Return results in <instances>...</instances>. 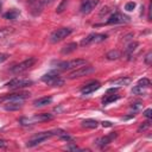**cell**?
Returning a JSON list of instances; mask_svg holds the SVG:
<instances>
[{
	"label": "cell",
	"instance_id": "6da1fadb",
	"mask_svg": "<svg viewBox=\"0 0 152 152\" xmlns=\"http://www.w3.org/2000/svg\"><path fill=\"white\" fill-rule=\"evenodd\" d=\"M53 119V115L50 113H42V114H36L31 118H20L19 124L21 126H30L37 122H44V121H50Z\"/></svg>",
	"mask_w": 152,
	"mask_h": 152
},
{
	"label": "cell",
	"instance_id": "7a4b0ae2",
	"mask_svg": "<svg viewBox=\"0 0 152 152\" xmlns=\"http://www.w3.org/2000/svg\"><path fill=\"white\" fill-rule=\"evenodd\" d=\"M87 61L82 59V58H77V59H71V61H61L57 62L56 66L59 70H70V69H76L80 68L82 65H86Z\"/></svg>",
	"mask_w": 152,
	"mask_h": 152
},
{
	"label": "cell",
	"instance_id": "3957f363",
	"mask_svg": "<svg viewBox=\"0 0 152 152\" xmlns=\"http://www.w3.org/2000/svg\"><path fill=\"white\" fill-rule=\"evenodd\" d=\"M42 81H43L45 84L50 86V87H62V86L64 84V82H65L62 77H59L58 74H56V72H53V71L43 75V76H42Z\"/></svg>",
	"mask_w": 152,
	"mask_h": 152
},
{
	"label": "cell",
	"instance_id": "277c9868",
	"mask_svg": "<svg viewBox=\"0 0 152 152\" xmlns=\"http://www.w3.org/2000/svg\"><path fill=\"white\" fill-rule=\"evenodd\" d=\"M36 62H37V59H36L34 57H30V58H27V59H25V61L18 63V64L13 65V66L11 68V72H13V74H20V72H24V71L28 70L31 66H33Z\"/></svg>",
	"mask_w": 152,
	"mask_h": 152
},
{
	"label": "cell",
	"instance_id": "5b68a950",
	"mask_svg": "<svg viewBox=\"0 0 152 152\" xmlns=\"http://www.w3.org/2000/svg\"><path fill=\"white\" fill-rule=\"evenodd\" d=\"M72 33V28L70 27H61L57 28L56 31H53L50 34V42L51 43H58L61 40H63L64 38H66L68 36H70Z\"/></svg>",
	"mask_w": 152,
	"mask_h": 152
},
{
	"label": "cell",
	"instance_id": "8992f818",
	"mask_svg": "<svg viewBox=\"0 0 152 152\" xmlns=\"http://www.w3.org/2000/svg\"><path fill=\"white\" fill-rule=\"evenodd\" d=\"M52 131H49V132H40L38 134H36L34 137H32L27 142H26V146L27 147H34L42 142H44L45 140H48L50 137H52Z\"/></svg>",
	"mask_w": 152,
	"mask_h": 152
},
{
	"label": "cell",
	"instance_id": "52a82bcc",
	"mask_svg": "<svg viewBox=\"0 0 152 152\" xmlns=\"http://www.w3.org/2000/svg\"><path fill=\"white\" fill-rule=\"evenodd\" d=\"M95 71V68L94 66H90V65H82L80 68H76L74 69V71H71L69 74V78L70 80H74V78H78V77H83V76H87L89 74H93Z\"/></svg>",
	"mask_w": 152,
	"mask_h": 152
},
{
	"label": "cell",
	"instance_id": "ba28073f",
	"mask_svg": "<svg viewBox=\"0 0 152 152\" xmlns=\"http://www.w3.org/2000/svg\"><path fill=\"white\" fill-rule=\"evenodd\" d=\"M33 84V81L31 80H27V78H19V77H15L13 80H11L10 82L6 83V87L10 88V89H21V88H25V87H30Z\"/></svg>",
	"mask_w": 152,
	"mask_h": 152
},
{
	"label": "cell",
	"instance_id": "9c48e42d",
	"mask_svg": "<svg viewBox=\"0 0 152 152\" xmlns=\"http://www.w3.org/2000/svg\"><path fill=\"white\" fill-rule=\"evenodd\" d=\"M107 38H108V36L104 34V33H90L84 39H82L81 45L86 46V45H89V44H97V43H101V42L106 40Z\"/></svg>",
	"mask_w": 152,
	"mask_h": 152
},
{
	"label": "cell",
	"instance_id": "30bf717a",
	"mask_svg": "<svg viewBox=\"0 0 152 152\" xmlns=\"http://www.w3.org/2000/svg\"><path fill=\"white\" fill-rule=\"evenodd\" d=\"M131 18L122 14V13H119V12H115L113 14H110V17L108 18L107 23L108 25H115V24H124V23H129Z\"/></svg>",
	"mask_w": 152,
	"mask_h": 152
},
{
	"label": "cell",
	"instance_id": "8fae6325",
	"mask_svg": "<svg viewBox=\"0 0 152 152\" xmlns=\"http://www.w3.org/2000/svg\"><path fill=\"white\" fill-rule=\"evenodd\" d=\"M116 137H118V133H116V132H112V133H109V134H107V135H104V137L97 138V139L94 141V144H95L97 147L103 148V147H106L107 145H109Z\"/></svg>",
	"mask_w": 152,
	"mask_h": 152
},
{
	"label": "cell",
	"instance_id": "7c38bea8",
	"mask_svg": "<svg viewBox=\"0 0 152 152\" xmlns=\"http://www.w3.org/2000/svg\"><path fill=\"white\" fill-rule=\"evenodd\" d=\"M30 96V93H14V94H10V95H6L4 97L0 99V102L2 101H17V102H23L26 97Z\"/></svg>",
	"mask_w": 152,
	"mask_h": 152
},
{
	"label": "cell",
	"instance_id": "4fadbf2b",
	"mask_svg": "<svg viewBox=\"0 0 152 152\" xmlns=\"http://www.w3.org/2000/svg\"><path fill=\"white\" fill-rule=\"evenodd\" d=\"M99 4V0H83L81 5V13L88 14L90 13Z\"/></svg>",
	"mask_w": 152,
	"mask_h": 152
},
{
	"label": "cell",
	"instance_id": "5bb4252c",
	"mask_svg": "<svg viewBox=\"0 0 152 152\" xmlns=\"http://www.w3.org/2000/svg\"><path fill=\"white\" fill-rule=\"evenodd\" d=\"M100 87H101V83H100V82H97V81H91V82H89L88 84H86V86L81 89V93H82V95H89V94L94 93L95 90L100 89Z\"/></svg>",
	"mask_w": 152,
	"mask_h": 152
},
{
	"label": "cell",
	"instance_id": "9a60e30c",
	"mask_svg": "<svg viewBox=\"0 0 152 152\" xmlns=\"http://www.w3.org/2000/svg\"><path fill=\"white\" fill-rule=\"evenodd\" d=\"M52 102V97L51 96H45V97H39L37 100L33 101V106L34 107H44L46 104H50Z\"/></svg>",
	"mask_w": 152,
	"mask_h": 152
},
{
	"label": "cell",
	"instance_id": "2e32d148",
	"mask_svg": "<svg viewBox=\"0 0 152 152\" xmlns=\"http://www.w3.org/2000/svg\"><path fill=\"white\" fill-rule=\"evenodd\" d=\"M77 46H78L77 43H69V44H66L65 46L62 48L61 52H62V55H69V53L74 52V51L77 49Z\"/></svg>",
	"mask_w": 152,
	"mask_h": 152
},
{
	"label": "cell",
	"instance_id": "e0dca14e",
	"mask_svg": "<svg viewBox=\"0 0 152 152\" xmlns=\"http://www.w3.org/2000/svg\"><path fill=\"white\" fill-rule=\"evenodd\" d=\"M23 107V102H17V101H10L7 102V104H5V109L6 110H19Z\"/></svg>",
	"mask_w": 152,
	"mask_h": 152
},
{
	"label": "cell",
	"instance_id": "ac0fdd59",
	"mask_svg": "<svg viewBox=\"0 0 152 152\" xmlns=\"http://www.w3.org/2000/svg\"><path fill=\"white\" fill-rule=\"evenodd\" d=\"M113 86H116V87H121V86H127L128 83H131V78L129 77H119L116 80H113L110 82Z\"/></svg>",
	"mask_w": 152,
	"mask_h": 152
},
{
	"label": "cell",
	"instance_id": "d6986e66",
	"mask_svg": "<svg viewBox=\"0 0 152 152\" xmlns=\"http://www.w3.org/2000/svg\"><path fill=\"white\" fill-rule=\"evenodd\" d=\"M81 124H82L83 127H86V128H90V129L96 128V127L99 126V122H97L96 120H94V119H86V120H83Z\"/></svg>",
	"mask_w": 152,
	"mask_h": 152
},
{
	"label": "cell",
	"instance_id": "ffe728a7",
	"mask_svg": "<svg viewBox=\"0 0 152 152\" xmlns=\"http://www.w3.org/2000/svg\"><path fill=\"white\" fill-rule=\"evenodd\" d=\"M19 14H20V12L18 10H10L8 12H6L4 14V18L7 20H15L19 17Z\"/></svg>",
	"mask_w": 152,
	"mask_h": 152
},
{
	"label": "cell",
	"instance_id": "44dd1931",
	"mask_svg": "<svg viewBox=\"0 0 152 152\" xmlns=\"http://www.w3.org/2000/svg\"><path fill=\"white\" fill-rule=\"evenodd\" d=\"M120 99V95H118V94H113V95H106L103 99H102V103L103 104H109V103H113V102H115V101H118Z\"/></svg>",
	"mask_w": 152,
	"mask_h": 152
},
{
	"label": "cell",
	"instance_id": "7402d4cb",
	"mask_svg": "<svg viewBox=\"0 0 152 152\" xmlns=\"http://www.w3.org/2000/svg\"><path fill=\"white\" fill-rule=\"evenodd\" d=\"M120 57H121V52L119 50H110L109 52L106 53V58L109 61H115V59H119Z\"/></svg>",
	"mask_w": 152,
	"mask_h": 152
},
{
	"label": "cell",
	"instance_id": "603a6c76",
	"mask_svg": "<svg viewBox=\"0 0 152 152\" xmlns=\"http://www.w3.org/2000/svg\"><path fill=\"white\" fill-rule=\"evenodd\" d=\"M138 45H139V44H138L137 42H132L131 44H128V46H127V48H126V50H125V55H126V56H128V57H129V56H132L133 51L138 48Z\"/></svg>",
	"mask_w": 152,
	"mask_h": 152
},
{
	"label": "cell",
	"instance_id": "cb8c5ba5",
	"mask_svg": "<svg viewBox=\"0 0 152 152\" xmlns=\"http://www.w3.org/2000/svg\"><path fill=\"white\" fill-rule=\"evenodd\" d=\"M13 31H14L13 27H4V28H0V39L10 36L11 33H13Z\"/></svg>",
	"mask_w": 152,
	"mask_h": 152
},
{
	"label": "cell",
	"instance_id": "d4e9b609",
	"mask_svg": "<svg viewBox=\"0 0 152 152\" xmlns=\"http://www.w3.org/2000/svg\"><path fill=\"white\" fill-rule=\"evenodd\" d=\"M132 93L135 94V95H145L146 94V89L144 87H140V86H135L133 89H132Z\"/></svg>",
	"mask_w": 152,
	"mask_h": 152
},
{
	"label": "cell",
	"instance_id": "484cf974",
	"mask_svg": "<svg viewBox=\"0 0 152 152\" xmlns=\"http://www.w3.org/2000/svg\"><path fill=\"white\" fill-rule=\"evenodd\" d=\"M151 127V119H147L145 122H142L139 127H138V132H144L146 129H148Z\"/></svg>",
	"mask_w": 152,
	"mask_h": 152
},
{
	"label": "cell",
	"instance_id": "4316f807",
	"mask_svg": "<svg viewBox=\"0 0 152 152\" xmlns=\"http://www.w3.org/2000/svg\"><path fill=\"white\" fill-rule=\"evenodd\" d=\"M138 86L144 87V88H148V87L151 86V81H150L148 78H146V77H142V78H140V80L138 81Z\"/></svg>",
	"mask_w": 152,
	"mask_h": 152
},
{
	"label": "cell",
	"instance_id": "83f0119b",
	"mask_svg": "<svg viewBox=\"0 0 152 152\" xmlns=\"http://www.w3.org/2000/svg\"><path fill=\"white\" fill-rule=\"evenodd\" d=\"M66 5H68V0H62V2L59 4V6L57 7V10H56V12L57 13H62L64 10H65V7H66Z\"/></svg>",
	"mask_w": 152,
	"mask_h": 152
},
{
	"label": "cell",
	"instance_id": "f1b7e54d",
	"mask_svg": "<svg viewBox=\"0 0 152 152\" xmlns=\"http://www.w3.org/2000/svg\"><path fill=\"white\" fill-rule=\"evenodd\" d=\"M134 8H135V2H134V1H129V2H127V4L125 5V10H126L127 12H132Z\"/></svg>",
	"mask_w": 152,
	"mask_h": 152
},
{
	"label": "cell",
	"instance_id": "f546056e",
	"mask_svg": "<svg viewBox=\"0 0 152 152\" xmlns=\"http://www.w3.org/2000/svg\"><path fill=\"white\" fill-rule=\"evenodd\" d=\"M144 62H145L146 65H151V63H152V52H151V51H148V52L146 53V56H145V58H144Z\"/></svg>",
	"mask_w": 152,
	"mask_h": 152
},
{
	"label": "cell",
	"instance_id": "4dcf8cb0",
	"mask_svg": "<svg viewBox=\"0 0 152 152\" xmlns=\"http://www.w3.org/2000/svg\"><path fill=\"white\" fill-rule=\"evenodd\" d=\"M65 148H66V150H69V151H80V150H81V148H78V147H77L72 141H70V145H68Z\"/></svg>",
	"mask_w": 152,
	"mask_h": 152
},
{
	"label": "cell",
	"instance_id": "1f68e13d",
	"mask_svg": "<svg viewBox=\"0 0 152 152\" xmlns=\"http://www.w3.org/2000/svg\"><path fill=\"white\" fill-rule=\"evenodd\" d=\"M141 107H142V103H141V102H135V103H132V106H131V108H132L134 112L139 110Z\"/></svg>",
	"mask_w": 152,
	"mask_h": 152
},
{
	"label": "cell",
	"instance_id": "d6a6232c",
	"mask_svg": "<svg viewBox=\"0 0 152 152\" xmlns=\"http://www.w3.org/2000/svg\"><path fill=\"white\" fill-rule=\"evenodd\" d=\"M110 12V8L108 7V6H106V7H103L102 10H101V12H100V17H103L104 14H107V13H109Z\"/></svg>",
	"mask_w": 152,
	"mask_h": 152
},
{
	"label": "cell",
	"instance_id": "836d02e7",
	"mask_svg": "<svg viewBox=\"0 0 152 152\" xmlns=\"http://www.w3.org/2000/svg\"><path fill=\"white\" fill-rule=\"evenodd\" d=\"M144 115H145V118H147V119H151L152 118V109L151 108H147L144 113H142Z\"/></svg>",
	"mask_w": 152,
	"mask_h": 152
},
{
	"label": "cell",
	"instance_id": "e575fe53",
	"mask_svg": "<svg viewBox=\"0 0 152 152\" xmlns=\"http://www.w3.org/2000/svg\"><path fill=\"white\" fill-rule=\"evenodd\" d=\"M8 57H10V56H8V53H0V64H1V63H4Z\"/></svg>",
	"mask_w": 152,
	"mask_h": 152
},
{
	"label": "cell",
	"instance_id": "d590c367",
	"mask_svg": "<svg viewBox=\"0 0 152 152\" xmlns=\"http://www.w3.org/2000/svg\"><path fill=\"white\" fill-rule=\"evenodd\" d=\"M7 146V141L4 140V139H0V148H4Z\"/></svg>",
	"mask_w": 152,
	"mask_h": 152
},
{
	"label": "cell",
	"instance_id": "8d00e7d4",
	"mask_svg": "<svg viewBox=\"0 0 152 152\" xmlns=\"http://www.w3.org/2000/svg\"><path fill=\"white\" fill-rule=\"evenodd\" d=\"M101 125H102L103 127H110V126H112V122H110V121H102Z\"/></svg>",
	"mask_w": 152,
	"mask_h": 152
},
{
	"label": "cell",
	"instance_id": "74e56055",
	"mask_svg": "<svg viewBox=\"0 0 152 152\" xmlns=\"http://www.w3.org/2000/svg\"><path fill=\"white\" fill-rule=\"evenodd\" d=\"M131 37H133V34H132V33H129V34L125 36V37H124V40H125V42H127V40H129V39H131Z\"/></svg>",
	"mask_w": 152,
	"mask_h": 152
},
{
	"label": "cell",
	"instance_id": "f35d334b",
	"mask_svg": "<svg viewBox=\"0 0 152 152\" xmlns=\"http://www.w3.org/2000/svg\"><path fill=\"white\" fill-rule=\"evenodd\" d=\"M37 1H38V0H28V4H30V5H34Z\"/></svg>",
	"mask_w": 152,
	"mask_h": 152
},
{
	"label": "cell",
	"instance_id": "ab89813d",
	"mask_svg": "<svg viewBox=\"0 0 152 152\" xmlns=\"http://www.w3.org/2000/svg\"><path fill=\"white\" fill-rule=\"evenodd\" d=\"M1 8H2V2H1V0H0V12H1Z\"/></svg>",
	"mask_w": 152,
	"mask_h": 152
},
{
	"label": "cell",
	"instance_id": "60d3db41",
	"mask_svg": "<svg viewBox=\"0 0 152 152\" xmlns=\"http://www.w3.org/2000/svg\"><path fill=\"white\" fill-rule=\"evenodd\" d=\"M50 1H52V0H49V2H50Z\"/></svg>",
	"mask_w": 152,
	"mask_h": 152
}]
</instances>
